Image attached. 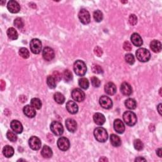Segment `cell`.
<instances>
[{
    "instance_id": "cell-1",
    "label": "cell",
    "mask_w": 162,
    "mask_h": 162,
    "mask_svg": "<svg viewBox=\"0 0 162 162\" xmlns=\"http://www.w3.org/2000/svg\"><path fill=\"white\" fill-rule=\"evenodd\" d=\"M73 70L78 76H84L87 72L86 63L82 60H77L73 64Z\"/></svg>"
},
{
    "instance_id": "cell-2",
    "label": "cell",
    "mask_w": 162,
    "mask_h": 162,
    "mask_svg": "<svg viewBox=\"0 0 162 162\" xmlns=\"http://www.w3.org/2000/svg\"><path fill=\"white\" fill-rule=\"evenodd\" d=\"M136 55L137 60L141 62H148L151 58V53L149 50L143 48L138 49L136 53Z\"/></svg>"
},
{
    "instance_id": "cell-3",
    "label": "cell",
    "mask_w": 162,
    "mask_h": 162,
    "mask_svg": "<svg viewBox=\"0 0 162 162\" xmlns=\"http://www.w3.org/2000/svg\"><path fill=\"white\" fill-rule=\"evenodd\" d=\"M94 135L96 139L100 143H105L108 139L107 132L105 129L103 127H97L94 131Z\"/></svg>"
},
{
    "instance_id": "cell-4",
    "label": "cell",
    "mask_w": 162,
    "mask_h": 162,
    "mask_svg": "<svg viewBox=\"0 0 162 162\" xmlns=\"http://www.w3.org/2000/svg\"><path fill=\"white\" fill-rule=\"evenodd\" d=\"M123 119L125 123L129 126H134L137 123V117L134 112L127 111L123 114Z\"/></svg>"
},
{
    "instance_id": "cell-5",
    "label": "cell",
    "mask_w": 162,
    "mask_h": 162,
    "mask_svg": "<svg viewBox=\"0 0 162 162\" xmlns=\"http://www.w3.org/2000/svg\"><path fill=\"white\" fill-rule=\"evenodd\" d=\"M50 129L53 133L57 136L62 135L63 131H64V129H63L62 124L56 121H53L51 124Z\"/></svg>"
},
{
    "instance_id": "cell-6",
    "label": "cell",
    "mask_w": 162,
    "mask_h": 162,
    "mask_svg": "<svg viewBox=\"0 0 162 162\" xmlns=\"http://www.w3.org/2000/svg\"><path fill=\"white\" fill-rule=\"evenodd\" d=\"M30 48L34 54L40 53L42 49L41 41L38 39H33L30 43Z\"/></svg>"
},
{
    "instance_id": "cell-7",
    "label": "cell",
    "mask_w": 162,
    "mask_h": 162,
    "mask_svg": "<svg viewBox=\"0 0 162 162\" xmlns=\"http://www.w3.org/2000/svg\"><path fill=\"white\" fill-rule=\"evenodd\" d=\"M72 97L73 100L77 102H82L85 100L86 95L84 92L81 89L76 88L72 92Z\"/></svg>"
},
{
    "instance_id": "cell-8",
    "label": "cell",
    "mask_w": 162,
    "mask_h": 162,
    "mask_svg": "<svg viewBox=\"0 0 162 162\" xmlns=\"http://www.w3.org/2000/svg\"><path fill=\"white\" fill-rule=\"evenodd\" d=\"M78 18H79L81 22L83 24H85V25L89 23L91 21L90 14L86 9L81 10L79 13H78Z\"/></svg>"
},
{
    "instance_id": "cell-9",
    "label": "cell",
    "mask_w": 162,
    "mask_h": 162,
    "mask_svg": "<svg viewBox=\"0 0 162 162\" xmlns=\"http://www.w3.org/2000/svg\"><path fill=\"white\" fill-rule=\"evenodd\" d=\"M58 148L62 151H67L70 148V141L65 137H62L59 138L57 141Z\"/></svg>"
},
{
    "instance_id": "cell-10",
    "label": "cell",
    "mask_w": 162,
    "mask_h": 162,
    "mask_svg": "<svg viewBox=\"0 0 162 162\" xmlns=\"http://www.w3.org/2000/svg\"><path fill=\"white\" fill-rule=\"evenodd\" d=\"M29 144L30 148L35 151H37L41 148V140L37 137L32 136L29 140Z\"/></svg>"
},
{
    "instance_id": "cell-11",
    "label": "cell",
    "mask_w": 162,
    "mask_h": 162,
    "mask_svg": "<svg viewBox=\"0 0 162 162\" xmlns=\"http://www.w3.org/2000/svg\"><path fill=\"white\" fill-rule=\"evenodd\" d=\"M100 104L102 108L105 109H110L113 106L112 100L108 96H102L100 98Z\"/></svg>"
},
{
    "instance_id": "cell-12",
    "label": "cell",
    "mask_w": 162,
    "mask_h": 162,
    "mask_svg": "<svg viewBox=\"0 0 162 162\" xmlns=\"http://www.w3.org/2000/svg\"><path fill=\"white\" fill-rule=\"evenodd\" d=\"M43 57L46 61H51L55 58V52L52 48L50 47H46L43 49Z\"/></svg>"
},
{
    "instance_id": "cell-13",
    "label": "cell",
    "mask_w": 162,
    "mask_h": 162,
    "mask_svg": "<svg viewBox=\"0 0 162 162\" xmlns=\"http://www.w3.org/2000/svg\"><path fill=\"white\" fill-rule=\"evenodd\" d=\"M7 8L10 12L12 13H17L21 10V6L18 3L14 0H11L8 3Z\"/></svg>"
},
{
    "instance_id": "cell-14",
    "label": "cell",
    "mask_w": 162,
    "mask_h": 162,
    "mask_svg": "<svg viewBox=\"0 0 162 162\" xmlns=\"http://www.w3.org/2000/svg\"><path fill=\"white\" fill-rule=\"evenodd\" d=\"M66 108L67 111L71 114H76L78 110V107L76 103L73 101H68L66 104Z\"/></svg>"
},
{
    "instance_id": "cell-15",
    "label": "cell",
    "mask_w": 162,
    "mask_h": 162,
    "mask_svg": "<svg viewBox=\"0 0 162 162\" xmlns=\"http://www.w3.org/2000/svg\"><path fill=\"white\" fill-rule=\"evenodd\" d=\"M10 127L13 132L17 134H21L23 131V126L21 122L18 120H13L10 124Z\"/></svg>"
},
{
    "instance_id": "cell-16",
    "label": "cell",
    "mask_w": 162,
    "mask_h": 162,
    "mask_svg": "<svg viewBox=\"0 0 162 162\" xmlns=\"http://www.w3.org/2000/svg\"><path fill=\"white\" fill-rule=\"evenodd\" d=\"M114 127L115 130L119 134L124 133V132L125 131V125L123 122L120 119H116L114 121Z\"/></svg>"
},
{
    "instance_id": "cell-17",
    "label": "cell",
    "mask_w": 162,
    "mask_h": 162,
    "mask_svg": "<svg viewBox=\"0 0 162 162\" xmlns=\"http://www.w3.org/2000/svg\"><path fill=\"white\" fill-rule=\"evenodd\" d=\"M130 40L133 45L137 47H139L143 45V41L141 36L137 33H134L132 34L130 37Z\"/></svg>"
},
{
    "instance_id": "cell-18",
    "label": "cell",
    "mask_w": 162,
    "mask_h": 162,
    "mask_svg": "<svg viewBox=\"0 0 162 162\" xmlns=\"http://www.w3.org/2000/svg\"><path fill=\"white\" fill-rule=\"evenodd\" d=\"M65 125L67 130L70 132H74L77 130V124L76 120L72 119H68L65 121Z\"/></svg>"
},
{
    "instance_id": "cell-19",
    "label": "cell",
    "mask_w": 162,
    "mask_h": 162,
    "mask_svg": "<svg viewBox=\"0 0 162 162\" xmlns=\"http://www.w3.org/2000/svg\"><path fill=\"white\" fill-rule=\"evenodd\" d=\"M121 92L125 96H130L132 93V89L130 85L127 82H123L120 87Z\"/></svg>"
},
{
    "instance_id": "cell-20",
    "label": "cell",
    "mask_w": 162,
    "mask_h": 162,
    "mask_svg": "<svg viewBox=\"0 0 162 162\" xmlns=\"http://www.w3.org/2000/svg\"><path fill=\"white\" fill-rule=\"evenodd\" d=\"M36 109L33 108L31 105H26L24 106L23 111V114H25L29 118H34L36 115Z\"/></svg>"
},
{
    "instance_id": "cell-21",
    "label": "cell",
    "mask_w": 162,
    "mask_h": 162,
    "mask_svg": "<svg viewBox=\"0 0 162 162\" xmlns=\"http://www.w3.org/2000/svg\"><path fill=\"white\" fill-rule=\"evenodd\" d=\"M105 91L107 95H114L117 92V87L113 82H108L105 86Z\"/></svg>"
},
{
    "instance_id": "cell-22",
    "label": "cell",
    "mask_w": 162,
    "mask_h": 162,
    "mask_svg": "<svg viewBox=\"0 0 162 162\" xmlns=\"http://www.w3.org/2000/svg\"><path fill=\"white\" fill-rule=\"evenodd\" d=\"M93 120H94L95 122L97 125H103L106 120L104 115L100 114V113H96V114H95L94 116H93Z\"/></svg>"
},
{
    "instance_id": "cell-23",
    "label": "cell",
    "mask_w": 162,
    "mask_h": 162,
    "mask_svg": "<svg viewBox=\"0 0 162 162\" xmlns=\"http://www.w3.org/2000/svg\"><path fill=\"white\" fill-rule=\"evenodd\" d=\"M150 48L155 53H159L161 50V44L159 41L153 40L150 43Z\"/></svg>"
},
{
    "instance_id": "cell-24",
    "label": "cell",
    "mask_w": 162,
    "mask_h": 162,
    "mask_svg": "<svg viewBox=\"0 0 162 162\" xmlns=\"http://www.w3.org/2000/svg\"><path fill=\"white\" fill-rule=\"evenodd\" d=\"M41 155L45 158H50L53 155L51 149L48 146H44L41 150Z\"/></svg>"
},
{
    "instance_id": "cell-25",
    "label": "cell",
    "mask_w": 162,
    "mask_h": 162,
    "mask_svg": "<svg viewBox=\"0 0 162 162\" xmlns=\"http://www.w3.org/2000/svg\"><path fill=\"white\" fill-rule=\"evenodd\" d=\"M3 153L7 158H10L14 155V150L10 146H5L3 148Z\"/></svg>"
},
{
    "instance_id": "cell-26",
    "label": "cell",
    "mask_w": 162,
    "mask_h": 162,
    "mask_svg": "<svg viewBox=\"0 0 162 162\" xmlns=\"http://www.w3.org/2000/svg\"><path fill=\"white\" fill-rule=\"evenodd\" d=\"M7 36L8 38L10 39L11 40H16L18 38V34L15 29L13 27H10L7 31Z\"/></svg>"
},
{
    "instance_id": "cell-27",
    "label": "cell",
    "mask_w": 162,
    "mask_h": 162,
    "mask_svg": "<svg viewBox=\"0 0 162 162\" xmlns=\"http://www.w3.org/2000/svg\"><path fill=\"white\" fill-rule=\"evenodd\" d=\"M110 141H111V144L115 147H119L122 144V141H121L120 138L119 136L115 135V134L111 135Z\"/></svg>"
},
{
    "instance_id": "cell-28",
    "label": "cell",
    "mask_w": 162,
    "mask_h": 162,
    "mask_svg": "<svg viewBox=\"0 0 162 162\" xmlns=\"http://www.w3.org/2000/svg\"><path fill=\"white\" fill-rule=\"evenodd\" d=\"M125 105L129 110H134L137 106L136 101L132 99V98H129L125 102Z\"/></svg>"
},
{
    "instance_id": "cell-29",
    "label": "cell",
    "mask_w": 162,
    "mask_h": 162,
    "mask_svg": "<svg viewBox=\"0 0 162 162\" xmlns=\"http://www.w3.org/2000/svg\"><path fill=\"white\" fill-rule=\"evenodd\" d=\"M54 100L58 104H63L65 101V97L60 92H56L54 95Z\"/></svg>"
},
{
    "instance_id": "cell-30",
    "label": "cell",
    "mask_w": 162,
    "mask_h": 162,
    "mask_svg": "<svg viewBox=\"0 0 162 162\" xmlns=\"http://www.w3.org/2000/svg\"><path fill=\"white\" fill-rule=\"evenodd\" d=\"M31 105L35 109L39 110L42 107V103L39 98H32L31 101Z\"/></svg>"
},
{
    "instance_id": "cell-31",
    "label": "cell",
    "mask_w": 162,
    "mask_h": 162,
    "mask_svg": "<svg viewBox=\"0 0 162 162\" xmlns=\"http://www.w3.org/2000/svg\"><path fill=\"white\" fill-rule=\"evenodd\" d=\"M46 82L49 87L51 88V89H54L56 86V81H55V78L53 77V76H48Z\"/></svg>"
},
{
    "instance_id": "cell-32",
    "label": "cell",
    "mask_w": 162,
    "mask_h": 162,
    "mask_svg": "<svg viewBox=\"0 0 162 162\" xmlns=\"http://www.w3.org/2000/svg\"><path fill=\"white\" fill-rule=\"evenodd\" d=\"M78 85L83 89H87L89 86V82L86 78H81L78 80Z\"/></svg>"
},
{
    "instance_id": "cell-33",
    "label": "cell",
    "mask_w": 162,
    "mask_h": 162,
    "mask_svg": "<svg viewBox=\"0 0 162 162\" xmlns=\"http://www.w3.org/2000/svg\"><path fill=\"white\" fill-rule=\"evenodd\" d=\"M63 78L65 82L70 81L73 78L72 72L69 70H65L63 73Z\"/></svg>"
},
{
    "instance_id": "cell-34",
    "label": "cell",
    "mask_w": 162,
    "mask_h": 162,
    "mask_svg": "<svg viewBox=\"0 0 162 162\" xmlns=\"http://www.w3.org/2000/svg\"><path fill=\"white\" fill-rule=\"evenodd\" d=\"M93 17H94L96 22H100L103 18V13L100 10H96L93 13Z\"/></svg>"
},
{
    "instance_id": "cell-35",
    "label": "cell",
    "mask_w": 162,
    "mask_h": 162,
    "mask_svg": "<svg viewBox=\"0 0 162 162\" xmlns=\"http://www.w3.org/2000/svg\"><path fill=\"white\" fill-rule=\"evenodd\" d=\"M19 55L21 56H22L23 58L27 59L30 56V53L28 50L26 48H22L20 49L19 50Z\"/></svg>"
},
{
    "instance_id": "cell-36",
    "label": "cell",
    "mask_w": 162,
    "mask_h": 162,
    "mask_svg": "<svg viewBox=\"0 0 162 162\" xmlns=\"http://www.w3.org/2000/svg\"><path fill=\"white\" fill-rule=\"evenodd\" d=\"M134 146L136 150L141 151L143 149L144 144L140 139H136L134 141Z\"/></svg>"
},
{
    "instance_id": "cell-37",
    "label": "cell",
    "mask_w": 162,
    "mask_h": 162,
    "mask_svg": "<svg viewBox=\"0 0 162 162\" xmlns=\"http://www.w3.org/2000/svg\"><path fill=\"white\" fill-rule=\"evenodd\" d=\"M125 60L127 63H128L130 65H133L135 62V58L132 54L129 53L127 54L125 56Z\"/></svg>"
},
{
    "instance_id": "cell-38",
    "label": "cell",
    "mask_w": 162,
    "mask_h": 162,
    "mask_svg": "<svg viewBox=\"0 0 162 162\" xmlns=\"http://www.w3.org/2000/svg\"><path fill=\"white\" fill-rule=\"evenodd\" d=\"M14 25L19 29H22L24 26V23H23V20L21 18H17L16 19H15Z\"/></svg>"
},
{
    "instance_id": "cell-39",
    "label": "cell",
    "mask_w": 162,
    "mask_h": 162,
    "mask_svg": "<svg viewBox=\"0 0 162 162\" xmlns=\"http://www.w3.org/2000/svg\"><path fill=\"white\" fill-rule=\"evenodd\" d=\"M7 137L9 141L12 142H15L17 140V136L15 135V134L13 133L12 131H8L7 133Z\"/></svg>"
},
{
    "instance_id": "cell-40",
    "label": "cell",
    "mask_w": 162,
    "mask_h": 162,
    "mask_svg": "<svg viewBox=\"0 0 162 162\" xmlns=\"http://www.w3.org/2000/svg\"><path fill=\"white\" fill-rule=\"evenodd\" d=\"M92 70L95 73H97V74H100V73L103 72V68L98 65H93L92 67Z\"/></svg>"
},
{
    "instance_id": "cell-41",
    "label": "cell",
    "mask_w": 162,
    "mask_h": 162,
    "mask_svg": "<svg viewBox=\"0 0 162 162\" xmlns=\"http://www.w3.org/2000/svg\"><path fill=\"white\" fill-rule=\"evenodd\" d=\"M91 83H92V85L95 87H100L101 84V82L100 79L96 77H92L91 78Z\"/></svg>"
},
{
    "instance_id": "cell-42",
    "label": "cell",
    "mask_w": 162,
    "mask_h": 162,
    "mask_svg": "<svg viewBox=\"0 0 162 162\" xmlns=\"http://www.w3.org/2000/svg\"><path fill=\"white\" fill-rule=\"evenodd\" d=\"M129 22L131 26H135L136 24L137 23V18L134 14L130 15V17H129Z\"/></svg>"
},
{
    "instance_id": "cell-43",
    "label": "cell",
    "mask_w": 162,
    "mask_h": 162,
    "mask_svg": "<svg viewBox=\"0 0 162 162\" xmlns=\"http://www.w3.org/2000/svg\"><path fill=\"white\" fill-rule=\"evenodd\" d=\"M53 77L55 78V79L56 82H59L60 81V80L62 79V74L61 73L58 72V71H55L53 73Z\"/></svg>"
},
{
    "instance_id": "cell-44",
    "label": "cell",
    "mask_w": 162,
    "mask_h": 162,
    "mask_svg": "<svg viewBox=\"0 0 162 162\" xmlns=\"http://www.w3.org/2000/svg\"><path fill=\"white\" fill-rule=\"evenodd\" d=\"M94 52H95V54L97 56H101L102 55H103V50L102 49L99 47V46H96L95 48V50H94Z\"/></svg>"
},
{
    "instance_id": "cell-45",
    "label": "cell",
    "mask_w": 162,
    "mask_h": 162,
    "mask_svg": "<svg viewBox=\"0 0 162 162\" xmlns=\"http://www.w3.org/2000/svg\"><path fill=\"white\" fill-rule=\"evenodd\" d=\"M123 48H124V49L125 51H130L132 50V45H131V44L129 42L125 41L124 43V45H123Z\"/></svg>"
},
{
    "instance_id": "cell-46",
    "label": "cell",
    "mask_w": 162,
    "mask_h": 162,
    "mask_svg": "<svg viewBox=\"0 0 162 162\" xmlns=\"http://www.w3.org/2000/svg\"><path fill=\"white\" fill-rule=\"evenodd\" d=\"M5 86H6L5 82H4L3 80H1V84H0V87H1V90L4 91V89H5Z\"/></svg>"
},
{
    "instance_id": "cell-47",
    "label": "cell",
    "mask_w": 162,
    "mask_h": 162,
    "mask_svg": "<svg viewBox=\"0 0 162 162\" xmlns=\"http://www.w3.org/2000/svg\"><path fill=\"white\" fill-rule=\"evenodd\" d=\"M161 153H162L161 148H158L156 150V154L160 157V158H161Z\"/></svg>"
},
{
    "instance_id": "cell-48",
    "label": "cell",
    "mask_w": 162,
    "mask_h": 162,
    "mask_svg": "<svg viewBox=\"0 0 162 162\" xmlns=\"http://www.w3.org/2000/svg\"><path fill=\"white\" fill-rule=\"evenodd\" d=\"M136 161H146V160L144 158H142V157H138V158H137L136 160H135Z\"/></svg>"
},
{
    "instance_id": "cell-49",
    "label": "cell",
    "mask_w": 162,
    "mask_h": 162,
    "mask_svg": "<svg viewBox=\"0 0 162 162\" xmlns=\"http://www.w3.org/2000/svg\"><path fill=\"white\" fill-rule=\"evenodd\" d=\"M161 104H159L158 106H157V110H158L159 114L160 115H161Z\"/></svg>"
},
{
    "instance_id": "cell-50",
    "label": "cell",
    "mask_w": 162,
    "mask_h": 162,
    "mask_svg": "<svg viewBox=\"0 0 162 162\" xmlns=\"http://www.w3.org/2000/svg\"><path fill=\"white\" fill-rule=\"evenodd\" d=\"M100 161H108V159L106 158H105V157H102V158H101L100 159Z\"/></svg>"
}]
</instances>
